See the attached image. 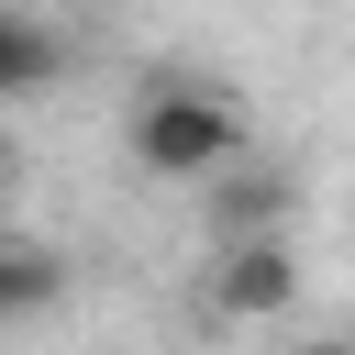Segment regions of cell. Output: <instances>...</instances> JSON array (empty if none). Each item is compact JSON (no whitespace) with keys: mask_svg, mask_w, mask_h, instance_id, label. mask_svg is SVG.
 I'll use <instances>...</instances> for the list:
<instances>
[{"mask_svg":"<svg viewBox=\"0 0 355 355\" xmlns=\"http://www.w3.org/2000/svg\"><path fill=\"white\" fill-rule=\"evenodd\" d=\"M300 222V178L288 166H222L211 178V244H244V233H288Z\"/></svg>","mask_w":355,"mask_h":355,"instance_id":"3957f363","label":"cell"},{"mask_svg":"<svg viewBox=\"0 0 355 355\" xmlns=\"http://www.w3.org/2000/svg\"><path fill=\"white\" fill-rule=\"evenodd\" d=\"M122 144H133L144 178H222V166L244 155V111H233L222 89H200V78H155V89L122 111Z\"/></svg>","mask_w":355,"mask_h":355,"instance_id":"6da1fadb","label":"cell"},{"mask_svg":"<svg viewBox=\"0 0 355 355\" xmlns=\"http://www.w3.org/2000/svg\"><path fill=\"white\" fill-rule=\"evenodd\" d=\"M0 166H11V155H0Z\"/></svg>","mask_w":355,"mask_h":355,"instance_id":"52a82bcc","label":"cell"},{"mask_svg":"<svg viewBox=\"0 0 355 355\" xmlns=\"http://www.w3.org/2000/svg\"><path fill=\"white\" fill-rule=\"evenodd\" d=\"M211 311H222V322H277V311H300V244H288V233H244V244H222V266H211Z\"/></svg>","mask_w":355,"mask_h":355,"instance_id":"7a4b0ae2","label":"cell"},{"mask_svg":"<svg viewBox=\"0 0 355 355\" xmlns=\"http://www.w3.org/2000/svg\"><path fill=\"white\" fill-rule=\"evenodd\" d=\"M67 33L55 22H33V11H0V100H33V89H55L67 78Z\"/></svg>","mask_w":355,"mask_h":355,"instance_id":"277c9868","label":"cell"},{"mask_svg":"<svg viewBox=\"0 0 355 355\" xmlns=\"http://www.w3.org/2000/svg\"><path fill=\"white\" fill-rule=\"evenodd\" d=\"M44 300H67V266L44 244H0V322L11 311H44Z\"/></svg>","mask_w":355,"mask_h":355,"instance_id":"5b68a950","label":"cell"},{"mask_svg":"<svg viewBox=\"0 0 355 355\" xmlns=\"http://www.w3.org/2000/svg\"><path fill=\"white\" fill-rule=\"evenodd\" d=\"M300 355H355V344H344V333H311V344H300Z\"/></svg>","mask_w":355,"mask_h":355,"instance_id":"8992f818","label":"cell"}]
</instances>
